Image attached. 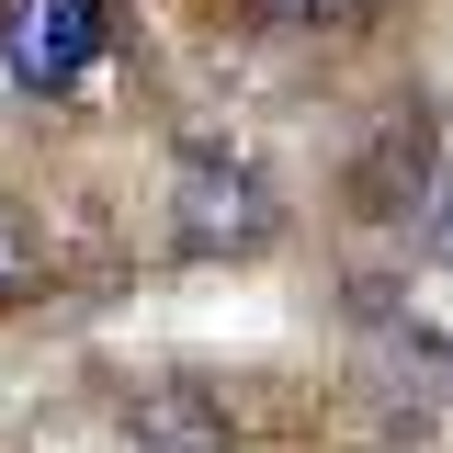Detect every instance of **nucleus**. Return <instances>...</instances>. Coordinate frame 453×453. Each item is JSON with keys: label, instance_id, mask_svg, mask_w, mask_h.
Wrapping results in <instances>:
<instances>
[{"label": "nucleus", "instance_id": "5", "mask_svg": "<svg viewBox=\"0 0 453 453\" xmlns=\"http://www.w3.org/2000/svg\"><path fill=\"white\" fill-rule=\"evenodd\" d=\"M442 273H453V226H442Z\"/></svg>", "mask_w": 453, "mask_h": 453}, {"label": "nucleus", "instance_id": "3", "mask_svg": "<svg viewBox=\"0 0 453 453\" xmlns=\"http://www.w3.org/2000/svg\"><path fill=\"white\" fill-rule=\"evenodd\" d=\"M125 442H136V453H238V431H226V408L193 386V374H170V386H148V396H136Z\"/></svg>", "mask_w": 453, "mask_h": 453}, {"label": "nucleus", "instance_id": "4", "mask_svg": "<svg viewBox=\"0 0 453 453\" xmlns=\"http://www.w3.org/2000/svg\"><path fill=\"white\" fill-rule=\"evenodd\" d=\"M35 261H46V250H35V226H23V204H0V306H12V295L35 283Z\"/></svg>", "mask_w": 453, "mask_h": 453}, {"label": "nucleus", "instance_id": "1", "mask_svg": "<svg viewBox=\"0 0 453 453\" xmlns=\"http://www.w3.org/2000/svg\"><path fill=\"white\" fill-rule=\"evenodd\" d=\"M170 238H181V261H238V250H261V238H273L261 170L238 159V148H193L181 181H170Z\"/></svg>", "mask_w": 453, "mask_h": 453}, {"label": "nucleus", "instance_id": "2", "mask_svg": "<svg viewBox=\"0 0 453 453\" xmlns=\"http://www.w3.org/2000/svg\"><path fill=\"white\" fill-rule=\"evenodd\" d=\"M113 46V12L103 0H0V68L23 91H80Z\"/></svg>", "mask_w": 453, "mask_h": 453}]
</instances>
